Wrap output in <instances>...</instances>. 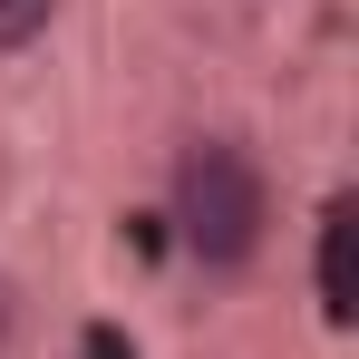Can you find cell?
<instances>
[{
    "mask_svg": "<svg viewBox=\"0 0 359 359\" xmlns=\"http://www.w3.org/2000/svg\"><path fill=\"white\" fill-rule=\"evenodd\" d=\"M49 20H59V0H0V59L29 49V39H49Z\"/></svg>",
    "mask_w": 359,
    "mask_h": 359,
    "instance_id": "cell-3",
    "label": "cell"
},
{
    "mask_svg": "<svg viewBox=\"0 0 359 359\" xmlns=\"http://www.w3.org/2000/svg\"><path fill=\"white\" fill-rule=\"evenodd\" d=\"M165 224L194 272H252L272 243V175L243 136H184L165 175Z\"/></svg>",
    "mask_w": 359,
    "mask_h": 359,
    "instance_id": "cell-1",
    "label": "cell"
},
{
    "mask_svg": "<svg viewBox=\"0 0 359 359\" xmlns=\"http://www.w3.org/2000/svg\"><path fill=\"white\" fill-rule=\"evenodd\" d=\"M311 301H320L330 330L359 320V194L350 184H340V194L320 204V224H311Z\"/></svg>",
    "mask_w": 359,
    "mask_h": 359,
    "instance_id": "cell-2",
    "label": "cell"
},
{
    "mask_svg": "<svg viewBox=\"0 0 359 359\" xmlns=\"http://www.w3.org/2000/svg\"><path fill=\"white\" fill-rule=\"evenodd\" d=\"M97 359H117V330H97ZM126 359H136V350H126Z\"/></svg>",
    "mask_w": 359,
    "mask_h": 359,
    "instance_id": "cell-4",
    "label": "cell"
}]
</instances>
